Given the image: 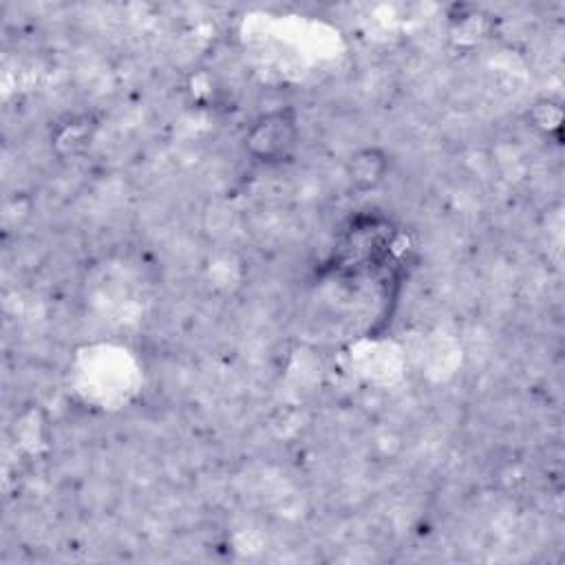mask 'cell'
Returning <instances> with one entry per match:
<instances>
[{
	"mask_svg": "<svg viewBox=\"0 0 565 565\" xmlns=\"http://www.w3.org/2000/svg\"><path fill=\"white\" fill-rule=\"evenodd\" d=\"M300 137L298 115L291 106H280L263 113L247 128L243 143L249 157L263 163H276L287 159Z\"/></svg>",
	"mask_w": 565,
	"mask_h": 565,
	"instance_id": "1",
	"label": "cell"
},
{
	"mask_svg": "<svg viewBox=\"0 0 565 565\" xmlns=\"http://www.w3.org/2000/svg\"><path fill=\"white\" fill-rule=\"evenodd\" d=\"M388 170L391 157L377 146H362L353 150L344 161V174L349 183L360 192H369L382 185Z\"/></svg>",
	"mask_w": 565,
	"mask_h": 565,
	"instance_id": "2",
	"label": "cell"
},
{
	"mask_svg": "<svg viewBox=\"0 0 565 565\" xmlns=\"http://www.w3.org/2000/svg\"><path fill=\"white\" fill-rule=\"evenodd\" d=\"M561 117H563V110L556 102L552 99H543L539 104H534L532 108V121L536 128L550 132V130H558L561 128Z\"/></svg>",
	"mask_w": 565,
	"mask_h": 565,
	"instance_id": "3",
	"label": "cell"
}]
</instances>
